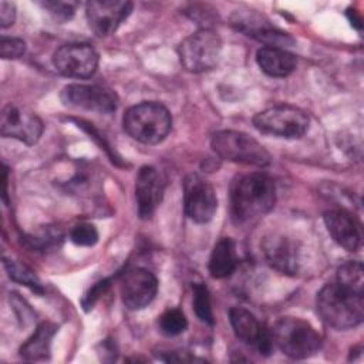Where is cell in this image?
<instances>
[{"instance_id":"obj_1","label":"cell","mask_w":364,"mask_h":364,"mask_svg":"<svg viewBox=\"0 0 364 364\" xmlns=\"http://www.w3.org/2000/svg\"><path fill=\"white\" fill-rule=\"evenodd\" d=\"M276 202V186L270 176L255 172L239 176L230 188L232 216L247 223L270 212Z\"/></svg>"},{"instance_id":"obj_2","label":"cell","mask_w":364,"mask_h":364,"mask_svg":"<svg viewBox=\"0 0 364 364\" xmlns=\"http://www.w3.org/2000/svg\"><path fill=\"white\" fill-rule=\"evenodd\" d=\"M316 304L323 321L337 330L357 327L364 318V293L337 282L326 284L317 293Z\"/></svg>"},{"instance_id":"obj_3","label":"cell","mask_w":364,"mask_h":364,"mask_svg":"<svg viewBox=\"0 0 364 364\" xmlns=\"http://www.w3.org/2000/svg\"><path fill=\"white\" fill-rule=\"evenodd\" d=\"M124 131L135 141L146 145L159 144L172 127L171 112L156 101H144L127 109L122 118Z\"/></svg>"},{"instance_id":"obj_4","label":"cell","mask_w":364,"mask_h":364,"mask_svg":"<svg viewBox=\"0 0 364 364\" xmlns=\"http://www.w3.org/2000/svg\"><path fill=\"white\" fill-rule=\"evenodd\" d=\"M273 344L291 358H307L321 347V336L316 328L297 317H282L270 330Z\"/></svg>"},{"instance_id":"obj_5","label":"cell","mask_w":364,"mask_h":364,"mask_svg":"<svg viewBox=\"0 0 364 364\" xmlns=\"http://www.w3.org/2000/svg\"><path fill=\"white\" fill-rule=\"evenodd\" d=\"M210 146L213 152L230 162L264 166L270 162V155L262 144L240 131L225 129L212 136Z\"/></svg>"},{"instance_id":"obj_6","label":"cell","mask_w":364,"mask_h":364,"mask_svg":"<svg viewBox=\"0 0 364 364\" xmlns=\"http://www.w3.org/2000/svg\"><path fill=\"white\" fill-rule=\"evenodd\" d=\"M222 41L212 28H199L186 37L178 47L179 61L191 73L212 70L220 57Z\"/></svg>"},{"instance_id":"obj_7","label":"cell","mask_w":364,"mask_h":364,"mask_svg":"<svg viewBox=\"0 0 364 364\" xmlns=\"http://www.w3.org/2000/svg\"><path fill=\"white\" fill-rule=\"evenodd\" d=\"M253 125L257 131L273 136L294 139L301 138L309 128L307 114L289 104L269 107L253 118Z\"/></svg>"},{"instance_id":"obj_8","label":"cell","mask_w":364,"mask_h":364,"mask_svg":"<svg viewBox=\"0 0 364 364\" xmlns=\"http://www.w3.org/2000/svg\"><path fill=\"white\" fill-rule=\"evenodd\" d=\"M60 97L67 107L98 114H111L118 107L117 94L97 84H68L63 88Z\"/></svg>"},{"instance_id":"obj_9","label":"cell","mask_w":364,"mask_h":364,"mask_svg":"<svg viewBox=\"0 0 364 364\" xmlns=\"http://www.w3.org/2000/svg\"><path fill=\"white\" fill-rule=\"evenodd\" d=\"M218 208L213 186L199 176L189 173L183 179V209L186 216L196 223L209 222Z\"/></svg>"},{"instance_id":"obj_10","label":"cell","mask_w":364,"mask_h":364,"mask_svg":"<svg viewBox=\"0 0 364 364\" xmlns=\"http://www.w3.org/2000/svg\"><path fill=\"white\" fill-rule=\"evenodd\" d=\"M58 73L73 78H88L98 67V54L87 43L64 44L53 55Z\"/></svg>"},{"instance_id":"obj_11","label":"cell","mask_w":364,"mask_h":364,"mask_svg":"<svg viewBox=\"0 0 364 364\" xmlns=\"http://www.w3.org/2000/svg\"><path fill=\"white\" fill-rule=\"evenodd\" d=\"M0 132L6 138H16L33 145L43 134V122L34 112L16 104H7L1 109Z\"/></svg>"},{"instance_id":"obj_12","label":"cell","mask_w":364,"mask_h":364,"mask_svg":"<svg viewBox=\"0 0 364 364\" xmlns=\"http://www.w3.org/2000/svg\"><path fill=\"white\" fill-rule=\"evenodd\" d=\"M131 10L132 3L124 0H92L85 6L88 26L100 37L112 34Z\"/></svg>"},{"instance_id":"obj_13","label":"cell","mask_w":364,"mask_h":364,"mask_svg":"<svg viewBox=\"0 0 364 364\" xmlns=\"http://www.w3.org/2000/svg\"><path fill=\"white\" fill-rule=\"evenodd\" d=\"M121 299L129 310L146 307L156 296L158 280L155 274L144 267H134L121 279Z\"/></svg>"},{"instance_id":"obj_14","label":"cell","mask_w":364,"mask_h":364,"mask_svg":"<svg viewBox=\"0 0 364 364\" xmlns=\"http://www.w3.org/2000/svg\"><path fill=\"white\" fill-rule=\"evenodd\" d=\"M229 320L235 336L247 346L255 347L260 354L269 355L273 348L270 330L259 323V320L249 310L233 307L229 311Z\"/></svg>"},{"instance_id":"obj_15","label":"cell","mask_w":364,"mask_h":364,"mask_svg":"<svg viewBox=\"0 0 364 364\" xmlns=\"http://www.w3.org/2000/svg\"><path fill=\"white\" fill-rule=\"evenodd\" d=\"M165 191V179L161 172L149 165L138 171L135 181V198L141 219H151L159 206Z\"/></svg>"},{"instance_id":"obj_16","label":"cell","mask_w":364,"mask_h":364,"mask_svg":"<svg viewBox=\"0 0 364 364\" xmlns=\"http://www.w3.org/2000/svg\"><path fill=\"white\" fill-rule=\"evenodd\" d=\"M326 228L333 240L348 252H355L363 243V229L357 218L346 209H330L324 212Z\"/></svg>"},{"instance_id":"obj_17","label":"cell","mask_w":364,"mask_h":364,"mask_svg":"<svg viewBox=\"0 0 364 364\" xmlns=\"http://www.w3.org/2000/svg\"><path fill=\"white\" fill-rule=\"evenodd\" d=\"M263 253L267 263L276 270L294 274L299 266L296 243L282 235H269L263 240Z\"/></svg>"},{"instance_id":"obj_18","label":"cell","mask_w":364,"mask_h":364,"mask_svg":"<svg viewBox=\"0 0 364 364\" xmlns=\"http://www.w3.org/2000/svg\"><path fill=\"white\" fill-rule=\"evenodd\" d=\"M256 61L260 70L270 77H287L296 68V57L282 47L264 46L257 50Z\"/></svg>"},{"instance_id":"obj_19","label":"cell","mask_w":364,"mask_h":364,"mask_svg":"<svg viewBox=\"0 0 364 364\" xmlns=\"http://www.w3.org/2000/svg\"><path fill=\"white\" fill-rule=\"evenodd\" d=\"M237 267L236 245L230 237L219 239L210 253L208 269L212 277L225 279L229 277Z\"/></svg>"},{"instance_id":"obj_20","label":"cell","mask_w":364,"mask_h":364,"mask_svg":"<svg viewBox=\"0 0 364 364\" xmlns=\"http://www.w3.org/2000/svg\"><path fill=\"white\" fill-rule=\"evenodd\" d=\"M58 327L54 323L44 321L20 347V355L26 360H44L50 355L51 340Z\"/></svg>"},{"instance_id":"obj_21","label":"cell","mask_w":364,"mask_h":364,"mask_svg":"<svg viewBox=\"0 0 364 364\" xmlns=\"http://www.w3.org/2000/svg\"><path fill=\"white\" fill-rule=\"evenodd\" d=\"M3 264H4V269L9 274V277L17 283H21L27 287H30L31 290L37 291V293H43L44 289H43V284L41 282L38 280V277L34 274V272L31 269H28L27 266L16 262V260H11V259H3Z\"/></svg>"},{"instance_id":"obj_22","label":"cell","mask_w":364,"mask_h":364,"mask_svg":"<svg viewBox=\"0 0 364 364\" xmlns=\"http://www.w3.org/2000/svg\"><path fill=\"white\" fill-rule=\"evenodd\" d=\"M337 283L351 290L364 293L363 264L360 262H347L337 270Z\"/></svg>"},{"instance_id":"obj_23","label":"cell","mask_w":364,"mask_h":364,"mask_svg":"<svg viewBox=\"0 0 364 364\" xmlns=\"http://www.w3.org/2000/svg\"><path fill=\"white\" fill-rule=\"evenodd\" d=\"M193 309L198 318L202 323L213 326V313H212V303L209 290L203 283H193Z\"/></svg>"},{"instance_id":"obj_24","label":"cell","mask_w":364,"mask_h":364,"mask_svg":"<svg viewBox=\"0 0 364 364\" xmlns=\"http://www.w3.org/2000/svg\"><path fill=\"white\" fill-rule=\"evenodd\" d=\"M159 330L166 336H178L183 333L188 327V320L182 310L179 309H168L165 310L159 320Z\"/></svg>"},{"instance_id":"obj_25","label":"cell","mask_w":364,"mask_h":364,"mask_svg":"<svg viewBox=\"0 0 364 364\" xmlns=\"http://www.w3.org/2000/svg\"><path fill=\"white\" fill-rule=\"evenodd\" d=\"M27 240H28V243L31 245V247L44 250V249H48V247H51V246H58L60 242L63 240V233H61V230L57 229V228L47 226V228H46L44 230H41L38 235L30 236Z\"/></svg>"},{"instance_id":"obj_26","label":"cell","mask_w":364,"mask_h":364,"mask_svg":"<svg viewBox=\"0 0 364 364\" xmlns=\"http://www.w3.org/2000/svg\"><path fill=\"white\" fill-rule=\"evenodd\" d=\"M70 237L78 246H94L98 242V230L91 223H80L71 229Z\"/></svg>"},{"instance_id":"obj_27","label":"cell","mask_w":364,"mask_h":364,"mask_svg":"<svg viewBox=\"0 0 364 364\" xmlns=\"http://www.w3.org/2000/svg\"><path fill=\"white\" fill-rule=\"evenodd\" d=\"M43 7L46 10H48L55 20L60 21H65L70 20L74 13H75V7L77 3L75 1H55V0H47L44 3H41Z\"/></svg>"},{"instance_id":"obj_28","label":"cell","mask_w":364,"mask_h":364,"mask_svg":"<svg viewBox=\"0 0 364 364\" xmlns=\"http://www.w3.org/2000/svg\"><path fill=\"white\" fill-rule=\"evenodd\" d=\"M26 43L16 37H1L0 40V55L4 60H14L24 54Z\"/></svg>"},{"instance_id":"obj_29","label":"cell","mask_w":364,"mask_h":364,"mask_svg":"<svg viewBox=\"0 0 364 364\" xmlns=\"http://www.w3.org/2000/svg\"><path fill=\"white\" fill-rule=\"evenodd\" d=\"M16 18V7L10 1H0V26L1 28H6L14 23Z\"/></svg>"},{"instance_id":"obj_30","label":"cell","mask_w":364,"mask_h":364,"mask_svg":"<svg viewBox=\"0 0 364 364\" xmlns=\"http://www.w3.org/2000/svg\"><path fill=\"white\" fill-rule=\"evenodd\" d=\"M108 286V280H102V282H100V283H97L92 289H91V291H90V294L88 296H85V299H84V307H87V309H90L94 303H95V300L100 297V294L104 291V289Z\"/></svg>"},{"instance_id":"obj_31","label":"cell","mask_w":364,"mask_h":364,"mask_svg":"<svg viewBox=\"0 0 364 364\" xmlns=\"http://www.w3.org/2000/svg\"><path fill=\"white\" fill-rule=\"evenodd\" d=\"M347 17H348V20L351 21L353 26H355L358 30L361 28V26H363V24H361V18L355 14V10L348 9V10H347Z\"/></svg>"},{"instance_id":"obj_32","label":"cell","mask_w":364,"mask_h":364,"mask_svg":"<svg viewBox=\"0 0 364 364\" xmlns=\"http://www.w3.org/2000/svg\"><path fill=\"white\" fill-rule=\"evenodd\" d=\"M3 200L7 202V168L3 165Z\"/></svg>"}]
</instances>
